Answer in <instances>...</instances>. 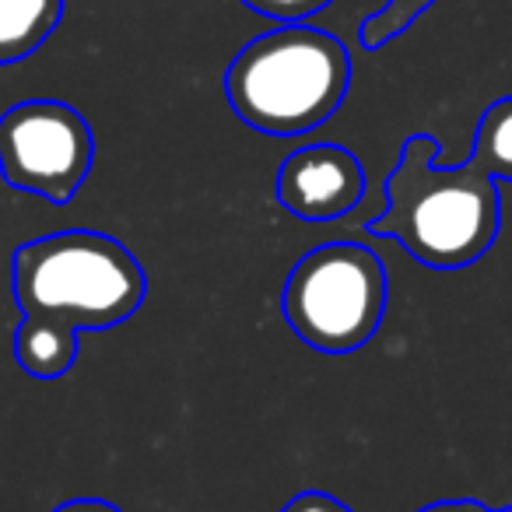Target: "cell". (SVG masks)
Listing matches in <instances>:
<instances>
[{"label": "cell", "mask_w": 512, "mask_h": 512, "mask_svg": "<svg viewBox=\"0 0 512 512\" xmlns=\"http://www.w3.org/2000/svg\"><path fill=\"white\" fill-rule=\"evenodd\" d=\"M274 193L295 218L334 221L365 197V169L344 144H309L281 162Z\"/></svg>", "instance_id": "obj_6"}, {"label": "cell", "mask_w": 512, "mask_h": 512, "mask_svg": "<svg viewBox=\"0 0 512 512\" xmlns=\"http://www.w3.org/2000/svg\"><path fill=\"white\" fill-rule=\"evenodd\" d=\"M348 85L344 43L302 22L249 39L225 71L228 106L267 137H302L323 127L341 109Z\"/></svg>", "instance_id": "obj_2"}, {"label": "cell", "mask_w": 512, "mask_h": 512, "mask_svg": "<svg viewBox=\"0 0 512 512\" xmlns=\"http://www.w3.org/2000/svg\"><path fill=\"white\" fill-rule=\"evenodd\" d=\"M288 327L320 355H351L386 313V267L362 242H327L295 264L281 295Z\"/></svg>", "instance_id": "obj_4"}, {"label": "cell", "mask_w": 512, "mask_h": 512, "mask_svg": "<svg viewBox=\"0 0 512 512\" xmlns=\"http://www.w3.org/2000/svg\"><path fill=\"white\" fill-rule=\"evenodd\" d=\"M15 306L32 320H57L85 330H109L144 306L148 278L120 239L67 228L15 249Z\"/></svg>", "instance_id": "obj_3"}, {"label": "cell", "mask_w": 512, "mask_h": 512, "mask_svg": "<svg viewBox=\"0 0 512 512\" xmlns=\"http://www.w3.org/2000/svg\"><path fill=\"white\" fill-rule=\"evenodd\" d=\"M435 158L439 141L432 134L407 137L386 179V211L369 221V232L400 242L428 271H463L498 239V179L474 162L442 169Z\"/></svg>", "instance_id": "obj_1"}, {"label": "cell", "mask_w": 512, "mask_h": 512, "mask_svg": "<svg viewBox=\"0 0 512 512\" xmlns=\"http://www.w3.org/2000/svg\"><path fill=\"white\" fill-rule=\"evenodd\" d=\"M64 0H0V64L25 60L57 32Z\"/></svg>", "instance_id": "obj_8"}, {"label": "cell", "mask_w": 512, "mask_h": 512, "mask_svg": "<svg viewBox=\"0 0 512 512\" xmlns=\"http://www.w3.org/2000/svg\"><path fill=\"white\" fill-rule=\"evenodd\" d=\"M78 358V330L57 320L22 316L15 330V362L32 379H64Z\"/></svg>", "instance_id": "obj_7"}, {"label": "cell", "mask_w": 512, "mask_h": 512, "mask_svg": "<svg viewBox=\"0 0 512 512\" xmlns=\"http://www.w3.org/2000/svg\"><path fill=\"white\" fill-rule=\"evenodd\" d=\"M435 0H386L376 15L365 18L362 25V46L365 50H379L390 39H397L400 32H407L414 25V18L425 15Z\"/></svg>", "instance_id": "obj_10"}, {"label": "cell", "mask_w": 512, "mask_h": 512, "mask_svg": "<svg viewBox=\"0 0 512 512\" xmlns=\"http://www.w3.org/2000/svg\"><path fill=\"white\" fill-rule=\"evenodd\" d=\"M467 162H474L491 179L512 183V95L491 102L481 113L474 130V151Z\"/></svg>", "instance_id": "obj_9"}, {"label": "cell", "mask_w": 512, "mask_h": 512, "mask_svg": "<svg viewBox=\"0 0 512 512\" xmlns=\"http://www.w3.org/2000/svg\"><path fill=\"white\" fill-rule=\"evenodd\" d=\"M249 11L264 18H274L281 25H295V22H306V18L320 15L323 8H330L334 0H242Z\"/></svg>", "instance_id": "obj_11"}, {"label": "cell", "mask_w": 512, "mask_h": 512, "mask_svg": "<svg viewBox=\"0 0 512 512\" xmlns=\"http://www.w3.org/2000/svg\"><path fill=\"white\" fill-rule=\"evenodd\" d=\"M53 512H123V509L106 502V498H71V502L57 505Z\"/></svg>", "instance_id": "obj_14"}, {"label": "cell", "mask_w": 512, "mask_h": 512, "mask_svg": "<svg viewBox=\"0 0 512 512\" xmlns=\"http://www.w3.org/2000/svg\"><path fill=\"white\" fill-rule=\"evenodd\" d=\"M418 512H512V505H484L477 498H446V502H432Z\"/></svg>", "instance_id": "obj_13"}, {"label": "cell", "mask_w": 512, "mask_h": 512, "mask_svg": "<svg viewBox=\"0 0 512 512\" xmlns=\"http://www.w3.org/2000/svg\"><path fill=\"white\" fill-rule=\"evenodd\" d=\"M281 512H355V509L344 505L341 498L327 495V491H302Z\"/></svg>", "instance_id": "obj_12"}, {"label": "cell", "mask_w": 512, "mask_h": 512, "mask_svg": "<svg viewBox=\"0 0 512 512\" xmlns=\"http://www.w3.org/2000/svg\"><path fill=\"white\" fill-rule=\"evenodd\" d=\"M95 137L74 106L29 99L0 116V176L15 190L67 204L88 179Z\"/></svg>", "instance_id": "obj_5"}]
</instances>
